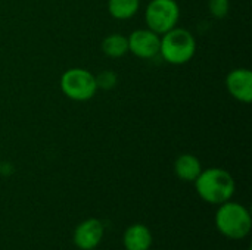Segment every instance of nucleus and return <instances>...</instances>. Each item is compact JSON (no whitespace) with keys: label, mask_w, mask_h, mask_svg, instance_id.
I'll return each mask as SVG.
<instances>
[{"label":"nucleus","mask_w":252,"mask_h":250,"mask_svg":"<svg viewBox=\"0 0 252 250\" xmlns=\"http://www.w3.org/2000/svg\"><path fill=\"white\" fill-rule=\"evenodd\" d=\"M193 183L198 196L211 205H221L227 200H232L236 190L232 174L217 167L202 169Z\"/></svg>","instance_id":"1"},{"label":"nucleus","mask_w":252,"mask_h":250,"mask_svg":"<svg viewBox=\"0 0 252 250\" xmlns=\"http://www.w3.org/2000/svg\"><path fill=\"white\" fill-rule=\"evenodd\" d=\"M196 53V40L193 34L180 27L164 32L159 40V55L171 65H185Z\"/></svg>","instance_id":"2"},{"label":"nucleus","mask_w":252,"mask_h":250,"mask_svg":"<svg viewBox=\"0 0 252 250\" xmlns=\"http://www.w3.org/2000/svg\"><path fill=\"white\" fill-rule=\"evenodd\" d=\"M216 225L224 237L232 240H242L251 231V214L244 205L227 200L219 205L216 212Z\"/></svg>","instance_id":"3"},{"label":"nucleus","mask_w":252,"mask_h":250,"mask_svg":"<svg viewBox=\"0 0 252 250\" xmlns=\"http://www.w3.org/2000/svg\"><path fill=\"white\" fill-rule=\"evenodd\" d=\"M62 93L74 102H87L94 97L97 88L96 75L84 68L66 69L59 81Z\"/></svg>","instance_id":"4"},{"label":"nucleus","mask_w":252,"mask_h":250,"mask_svg":"<svg viewBox=\"0 0 252 250\" xmlns=\"http://www.w3.org/2000/svg\"><path fill=\"white\" fill-rule=\"evenodd\" d=\"M180 19V6L176 0H151L146 6L145 21L149 29L162 35L177 27Z\"/></svg>","instance_id":"5"},{"label":"nucleus","mask_w":252,"mask_h":250,"mask_svg":"<svg viewBox=\"0 0 252 250\" xmlns=\"http://www.w3.org/2000/svg\"><path fill=\"white\" fill-rule=\"evenodd\" d=\"M159 40L161 35L149 28L134 29L128 37V52L139 59H154L159 55Z\"/></svg>","instance_id":"6"},{"label":"nucleus","mask_w":252,"mask_h":250,"mask_svg":"<svg viewBox=\"0 0 252 250\" xmlns=\"http://www.w3.org/2000/svg\"><path fill=\"white\" fill-rule=\"evenodd\" d=\"M226 88L229 94L241 102L251 103L252 100V72L248 68H235L226 77Z\"/></svg>","instance_id":"7"},{"label":"nucleus","mask_w":252,"mask_h":250,"mask_svg":"<svg viewBox=\"0 0 252 250\" xmlns=\"http://www.w3.org/2000/svg\"><path fill=\"white\" fill-rule=\"evenodd\" d=\"M103 224L96 218H89L80 222L74 231V245L81 250L96 249L103 239Z\"/></svg>","instance_id":"8"},{"label":"nucleus","mask_w":252,"mask_h":250,"mask_svg":"<svg viewBox=\"0 0 252 250\" xmlns=\"http://www.w3.org/2000/svg\"><path fill=\"white\" fill-rule=\"evenodd\" d=\"M154 237L151 230L143 224L130 225L123 236V245L126 250H149Z\"/></svg>","instance_id":"9"},{"label":"nucleus","mask_w":252,"mask_h":250,"mask_svg":"<svg viewBox=\"0 0 252 250\" xmlns=\"http://www.w3.org/2000/svg\"><path fill=\"white\" fill-rule=\"evenodd\" d=\"M202 171L201 161L192 153H183L174 161V174L179 180L193 183Z\"/></svg>","instance_id":"10"},{"label":"nucleus","mask_w":252,"mask_h":250,"mask_svg":"<svg viewBox=\"0 0 252 250\" xmlns=\"http://www.w3.org/2000/svg\"><path fill=\"white\" fill-rule=\"evenodd\" d=\"M100 47H102V52L108 57H112V59L123 57L124 55L128 53V41H127V37L123 35V34H120V32H114V34L106 35L102 40Z\"/></svg>","instance_id":"11"},{"label":"nucleus","mask_w":252,"mask_h":250,"mask_svg":"<svg viewBox=\"0 0 252 250\" xmlns=\"http://www.w3.org/2000/svg\"><path fill=\"white\" fill-rule=\"evenodd\" d=\"M140 9V0H108V12L118 21L133 18Z\"/></svg>","instance_id":"12"},{"label":"nucleus","mask_w":252,"mask_h":250,"mask_svg":"<svg viewBox=\"0 0 252 250\" xmlns=\"http://www.w3.org/2000/svg\"><path fill=\"white\" fill-rule=\"evenodd\" d=\"M96 84H97V88L112 90L118 84V75L111 69H105L96 75Z\"/></svg>","instance_id":"13"},{"label":"nucleus","mask_w":252,"mask_h":250,"mask_svg":"<svg viewBox=\"0 0 252 250\" xmlns=\"http://www.w3.org/2000/svg\"><path fill=\"white\" fill-rule=\"evenodd\" d=\"M208 9L214 18L223 19L230 10V0H208Z\"/></svg>","instance_id":"14"},{"label":"nucleus","mask_w":252,"mask_h":250,"mask_svg":"<svg viewBox=\"0 0 252 250\" xmlns=\"http://www.w3.org/2000/svg\"><path fill=\"white\" fill-rule=\"evenodd\" d=\"M0 168H1V165H0Z\"/></svg>","instance_id":"15"}]
</instances>
